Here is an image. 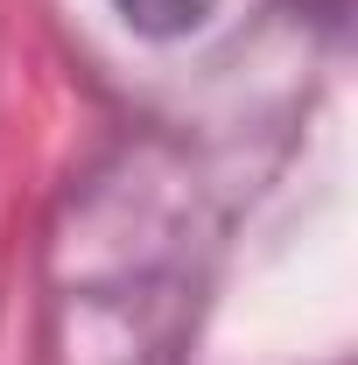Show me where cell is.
Masks as SVG:
<instances>
[{
  "label": "cell",
  "instance_id": "1",
  "mask_svg": "<svg viewBox=\"0 0 358 365\" xmlns=\"http://www.w3.org/2000/svg\"><path fill=\"white\" fill-rule=\"evenodd\" d=\"M120 7H127V21H140V29H190V21H204L211 0H120Z\"/></svg>",
  "mask_w": 358,
  "mask_h": 365
}]
</instances>
